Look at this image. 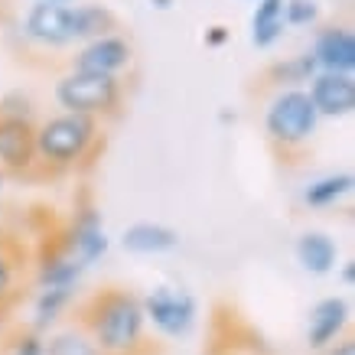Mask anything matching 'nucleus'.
Wrapping results in <instances>:
<instances>
[{"instance_id": "nucleus-8", "label": "nucleus", "mask_w": 355, "mask_h": 355, "mask_svg": "<svg viewBox=\"0 0 355 355\" xmlns=\"http://www.w3.org/2000/svg\"><path fill=\"white\" fill-rule=\"evenodd\" d=\"M310 101L316 114H329V118H343L355 108V82L352 76H339V72H320L313 76Z\"/></svg>"}, {"instance_id": "nucleus-30", "label": "nucleus", "mask_w": 355, "mask_h": 355, "mask_svg": "<svg viewBox=\"0 0 355 355\" xmlns=\"http://www.w3.org/2000/svg\"><path fill=\"white\" fill-rule=\"evenodd\" d=\"M0 183H3V180H0Z\"/></svg>"}, {"instance_id": "nucleus-29", "label": "nucleus", "mask_w": 355, "mask_h": 355, "mask_svg": "<svg viewBox=\"0 0 355 355\" xmlns=\"http://www.w3.org/2000/svg\"><path fill=\"white\" fill-rule=\"evenodd\" d=\"M49 3H62V0H49Z\"/></svg>"}, {"instance_id": "nucleus-27", "label": "nucleus", "mask_w": 355, "mask_h": 355, "mask_svg": "<svg viewBox=\"0 0 355 355\" xmlns=\"http://www.w3.org/2000/svg\"><path fill=\"white\" fill-rule=\"evenodd\" d=\"M352 280H355V261H349V264L343 268V284L345 287H352Z\"/></svg>"}, {"instance_id": "nucleus-7", "label": "nucleus", "mask_w": 355, "mask_h": 355, "mask_svg": "<svg viewBox=\"0 0 355 355\" xmlns=\"http://www.w3.org/2000/svg\"><path fill=\"white\" fill-rule=\"evenodd\" d=\"M26 33H30L36 43L46 46H62L76 40V13L65 3H36L30 13H26Z\"/></svg>"}, {"instance_id": "nucleus-3", "label": "nucleus", "mask_w": 355, "mask_h": 355, "mask_svg": "<svg viewBox=\"0 0 355 355\" xmlns=\"http://www.w3.org/2000/svg\"><path fill=\"white\" fill-rule=\"evenodd\" d=\"M95 140V121L85 114H59L36 134V150L49 163H76Z\"/></svg>"}, {"instance_id": "nucleus-12", "label": "nucleus", "mask_w": 355, "mask_h": 355, "mask_svg": "<svg viewBox=\"0 0 355 355\" xmlns=\"http://www.w3.org/2000/svg\"><path fill=\"white\" fill-rule=\"evenodd\" d=\"M36 153V134L26 118H0V163L10 170L30 166Z\"/></svg>"}, {"instance_id": "nucleus-11", "label": "nucleus", "mask_w": 355, "mask_h": 355, "mask_svg": "<svg viewBox=\"0 0 355 355\" xmlns=\"http://www.w3.org/2000/svg\"><path fill=\"white\" fill-rule=\"evenodd\" d=\"M130 62V46L121 36H101L76 55V72H95V76H114Z\"/></svg>"}, {"instance_id": "nucleus-25", "label": "nucleus", "mask_w": 355, "mask_h": 355, "mask_svg": "<svg viewBox=\"0 0 355 355\" xmlns=\"http://www.w3.org/2000/svg\"><path fill=\"white\" fill-rule=\"evenodd\" d=\"M228 26H209L205 30V46H222V43H228Z\"/></svg>"}, {"instance_id": "nucleus-28", "label": "nucleus", "mask_w": 355, "mask_h": 355, "mask_svg": "<svg viewBox=\"0 0 355 355\" xmlns=\"http://www.w3.org/2000/svg\"><path fill=\"white\" fill-rule=\"evenodd\" d=\"M153 7H157V10H170L173 3H176V0H150Z\"/></svg>"}, {"instance_id": "nucleus-24", "label": "nucleus", "mask_w": 355, "mask_h": 355, "mask_svg": "<svg viewBox=\"0 0 355 355\" xmlns=\"http://www.w3.org/2000/svg\"><path fill=\"white\" fill-rule=\"evenodd\" d=\"M10 355H46V343L36 333L17 336V343H13Z\"/></svg>"}, {"instance_id": "nucleus-14", "label": "nucleus", "mask_w": 355, "mask_h": 355, "mask_svg": "<svg viewBox=\"0 0 355 355\" xmlns=\"http://www.w3.org/2000/svg\"><path fill=\"white\" fill-rule=\"evenodd\" d=\"M336 258H339V248L326 232H306V235L297 238V261H300L303 270L323 277L336 268Z\"/></svg>"}, {"instance_id": "nucleus-4", "label": "nucleus", "mask_w": 355, "mask_h": 355, "mask_svg": "<svg viewBox=\"0 0 355 355\" xmlns=\"http://www.w3.org/2000/svg\"><path fill=\"white\" fill-rule=\"evenodd\" d=\"M316 121H320V114L313 108L310 95L300 88H287L270 101L264 124L277 144H303L316 130Z\"/></svg>"}, {"instance_id": "nucleus-10", "label": "nucleus", "mask_w": 355, "mask_h": 355, "mask_svg": "<svg viewBox=\"0 0 355 355\" xmlns=\"http://www.w3.org/2000/svg\"><path fill=\"white\" fill-rule=\"evenodd\" d=\"M349 323V303L343 297H326L310 310V323H306V343L310 349H329V345L343 336Z\"/></svg>"}, {"instance_id": "nucleus-16", "label": "nucleus", "mask_w": 355, "mask_h": 355, "mask_svg": "<svg viewBox=\"0 0 355 355\" xmlns=\"http://www.w3.org/2000/svg\"><path fill=\"white\" fill-rule=\"evenodd\" d=\"M82 270L85 268H82L76 258H69L62 248H59L55 254L43 258V264H40V274H36L40 291H43V287H76L78 277H82Z\"/></svg>"}, {"instance_id": "nucleus-18", "label": "nucleus", "mask_w": 355, "mask_h": 355, "mask_svg": "<svg viewBox=\"0 0 355 355\" xmlns=\"http://www.w3.org/2000/svg\"><path fill=\"white\" fill-rule=\"evenodd\" d=\"M349 189H352V173H333V176H323V180L306 186L303 202L313 205V209H323V205L339 202Z\"/></svg>"}, {"instance_id": "nucleus-13", "label": "nucleus", "mask_w": 355, "mask_h": 355, "mask_svg": "<svg viewBox=\"0 0 355 355\" xmlns=\"http://www.w3.org/2000/svg\"><path fill=\"white\" fill-rule=\"evenodd\" d=\"M121 245L130 254H163L180 245V235L160 222H134V225L121 235Z\"/></svg>"}, {"instance_id": "nucleus-26", "label": "nucleus", "mask_w": 355, "mask_h": 355, "mask_svg": "<svg viewBox=\"0 0 355 355\" xmlns=\"http://www.w3.org/2000/svg\"><path fill=\"white\" fill-rule=\"evenodd\" d=\"M329 355H355V343H352V339H343L339 345H333V349H329Z\"/></svg>"}, {"instance_id": "nucleus-22", "label": "nucleus", "mask_w": 355, "mask_h": 355, "mask_svg": "<svg viewBox=\"0 0 355 355\" xmlns=\"http://www.w3.org/2000/svg\"><path fill=\"white\" fill-rule=\"evenodd\" d=\"M320 17L316 0H284V23L287 26H310Z\"/></svg>"}, {"instance_id": "nucleus-9", "label": "nucleus", "mask_w": 355, "mask_h": 355, "mask_svg": "<svg viewBox=\"0 0 355 355\" xmlns=\"http://www.w3.org/2000/svg\"><path fill=\"white\" fill-rule=\"evenodd\" d=\"M310 55L323 72L349 76L355 69V36L345 26H329L316 36V46H313Z\"/></svg>"}, {"instance_id": "nucleus-21", "label": "nucleus", "mask_w": 355, "mask_h": 355, "mask_svg": "<svg viewBox=\"0 0 355 355\" xmlns=\"http://www.w3.org/2000/svg\"><path fill=\"white\" fill-rule=\"evenodd\" d=\"M313 76H316V62H313L310 53L287 59V62H277L270 69V78H277V82H306Z\"/></svg>"}, {"instance_id": "nucleus-19", "label": "nucleus", "mask_w": 355, "mask_h": 355, "mask_svg": "<svg viewBox=\"0 0 355 355\" xmlns=\"http://www.w3.org/2000/svg\"><path fill=\"white\" fill-rule=\"evenodd\" d=\"M46 355H105V352L92 343V336L82 326H69V329H59L55 336H49Z\"/></svg>"}, {"instance_id": "nucleus-2", "label": "nucleus", "mask_w": 355, "mask_h": 355, "mask_svg": "<svg viewBox=\"0 0 355 355\" xmlns=\"http://www.w3.org/2000/svg\"><path fill=\"white\" fill-rule=\"evenodd\" d=\"M118 78L114 76H95V72H72L55 82V101L65 108V114H98L111 111L118 105Z\"/></svg>"}, {"instance_id": "nucleus-15", "label": "nucleus", "mask_w": 355, "mask_h": 355, "mask_svg": "<svg viewBox=\"0 0 355 355\" xmlns=\"http://www.w3.org/2000/svg\"><path fill=\"white\" fill-rule=\"evenodd\" d=\"M284 0H258V10L251 17V43L268 49L284 36Z\"/></svg>"}, {"instance_id": "nucleus-17", "label": "nucleus", "mask_w": 355, "mask_h": 355, "mask_svg": "<svg viewBox=\"0 0 355 355\" xmlns=\"http://www.w3.org/2000/svg\"><path fill=\"white\" fill-rule=\"evenodd\" d=\"M76 297V287H43L36 303H33V326H36V333H43L49 326L62 316V310L72 303Z\"/></svg>"}, {"instance_id": "nucleus-6", "label": "nucleus", "mask_w": 355, "mask_h": 355, "mask_svg": "<svg viewBox=\"0 0 355 355\" xmlns=\"http://www.w3.org/2000/svg\"><path fill=\"white\" fill-rule=\"evenodd\" d=\"M62 251L69 258H76L82 268L95 264L98 258H105L108 251V235H105V222H101V212L95 209H82L69 228V238H65Z\"/></svg>"}, {"instance_id": "nucleus-23", "label": "nucleus", "mask_w": 355, "mask_h": 355, "mask_svg": "<svg viewBox=\"0 0 355 355\" xmlns=\"http://www.w3.org/2000/svg\"><path fill=\"white\" fill-rule=\"evenodd\" d=\"M10 293H13V261L0 248V310H3V303L10 300Z\"/></svg>"}, {"instance_id": "nucleus-1", "label": "nucleus", "mask_w": 355, "mask_h": 355, "mask_svg": "<svg viewBox=\"0 0 355 355\" xmlns=\"http://www.w3.org/2000/svg\"><path fill=\"white\" fill-rule=\"evenodd\" d=\"M82 329L92 336V343L105 355H134L144 345V306L140 297L108 287L98 291L92 300L82 306Z\"/></svg>"}, {"instance_id": "nucleus-5", "label": "nucleus", "mask_w": 355, "mask_h": 355, "mask_svg": "<svg viewBox=\"0 0 355 355\" xmlns=\"http://www.w3.org/2000/svg\"><path fill=\"white\" fill-rule=\"evenodd\" d=\"M144 320L153 323V329H160L163 336L170 339H180L196 326V316H199V303L189 291H180V287H153L144 300Z\"/></svg>"}, {"instance_id": "nucleus-20", "label": "nucleus", "mask_w": 355, "mask_h": 355, "mask_svg": "<svg viewBox=\"0 0 355 355\" xmlns=\"http://www.w3.org/2000/svg\"><path fill=\"white\" fill-rule=\"evenodd\" d=\"M72 13H76V40H101L114 26V17L105 7H72Z\"/></svg>"}]
</instances>
